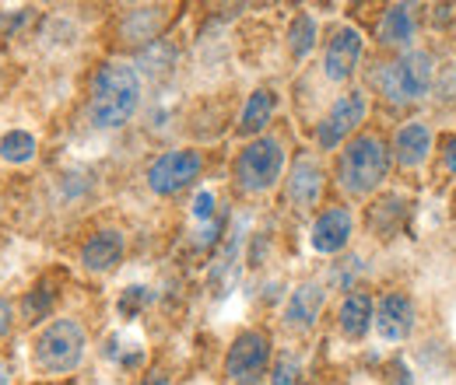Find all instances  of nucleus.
Listing matches in <instances>:
<instances>
[{
	"instance_id": "0eeeda50",
	"label": "nucleus",
	"mask_w": 456,
	"mask_h": 385,
	"mask_svg": "<svg viewBox=\"0 0 456 385\" xmlns=\"http://www.w3.org/2000/svg\"><path fill=\"white\" fill-rule=\"evenodd\" d=\"M369 119V95L362 88H351L334 99L327 116L316 123V148L320 151H338L354 133H362V123Z\"/></svg>"
},
{
	"instance_id": "aec40b11",
	"label": "nucleus",
	"mask_w": 456,
	"mask_h": 385,
	"mask_svg": "<svg viewBox=\"0 0 456 385\" xmlns=\"http://www.w3.org/2000/svg\"><path fill=\"white\" fill-rule=\"evenodd\" d=\"M407 218V200L400 193H387L369 207V231L376 238H394Z\"/></svg>"
},
{
	"instance_id": "9b49d317",
	"label": "nucleus",
	"mask_w": 456,
	"mask_h": 385,
	"mask_svg": "<svg viewBox=\"0 0 456 385\" xmlns=\"http://www.w3.org/2000/svg\"><path fill=\"white\" fill-rule=\"evenodd\" d=\"M351 235H354V214L351 207L334 204L327 211H320L313 228H309V245L320 253V256H338L351 245Z\"/></svg>"
},
{
	"instance_id": "a878e982",
	"label": "nucleus",
	"mask_w": 456,
	"mask_h": 385,
	"mask_svg": "<svg viewBox=\"0 0 456 385\" xmlns=\"http://www.w3.org/2000/svg\"><path fill=\"white\" fill-rule=\"evenodd\" d=\"M148 301H151V291H148V287H141V284H137V287H126L123 298H119V316H123V319H134Z\"/></svg>"
},
{
	"instance_id": "f3484780",
	"label": "nucleus",
	"mask_w": 456,
	"mask_h": 385,
	"mask_svg": "<svg viewBox=\"0 0 456 385\" xmlns=\"http://www.w3.org/2000/svg\"><path fill=\"white\" fill-rule=\"evenodd\" d=\"M166 18H169V7H130L126 14H123V21H119V39L126 43V46H151V43H159L162 39V25H166Z\"/></svg>"
},
{
	"instance_id": "a211bd4d",
	"label": "nucleus",
	"mask_w": 456,
	"mask_h": 385,
	"mask_svg": "<svg viewBox=\"0 0 456 385\" xmlns=\"http://www.w3.org/2000/svg\"><path fill=\"white\" fill-rule=\"evenodd\" d=\"M372 319H376V301H372V294L369 291H362V287H354V291H347L341 301V309H338V330L347 336V340H365L369 330H372Z\"/></svg>"
},
{
	"instance_id": "c85d7f7f",
	"label": "nucleus",
	"mask_w": 456,
	"mask_h": 385,
	"mask_svg": "<svg viewBox=\"0 0 456 385\" xmlns=\"http://www.w3.org/2000/svg\"><path fill=\"white\" fill-rule=\"evenodd\" d=\"M11 326H14V305H11V298L0 294V340L11 333Z\"/></svg>"
},
{
	"instance_id": "6e6552de",
	"label": "nucleus",
	"mask_w": 456,
	"mask_h": 385,
	"mask_svg": "<svg viewBox=\"0 0 456 385\" xmlns=\"http://www.w3.org/2000/svg\"><path fill=\"white\" fill-rule=\"evenodd\" d=\"M204 172V155L197 148H172L162 151L148 172H144V182L155 197H175L183 189H190Z\"/></svg>"
},
{
	"instance_id": "bb28decb",
	"label": "nucleus",
	"mask_w": 456,
	"mask_h": 385,
	"mask_svg": "<svg viewBox=\"0 0 456 385\" xmlns=\"http://www.w3.org/2000/svg\"><path fill=\"white\" fill-rule=\"evenodd\" d=\"M193 218L215 221V193H211V189H200V193H197V200H193Z\"/></svg>"
},
{
	"instance_id": "dca6fc26",
	"label": "nucleus",
	"mask_w": 456,
	"mask_h": 385,
	"mask_svg": "<svg viewBox=\"0 0 456 385\" xmlns=\"http://www.w3.org/2000/svg\"><path fill=\"white\" fill-rule=\"evenodd\" d=\"M390 151H394V162L400 168H407V172L421 168L428 162V155H432V126L425 119H407L394 133Z\"/></svg>"
},
{
	"instance_id": "c756f323",
	"label": "nucleus",
	"mask_w": 456,
	"mask_h": 385,
	"mask_svg": "<svg viewBox=\"0 0 456 385\" xmlns=\"http://www.w3.org/2000/svg\"><path fill=\"white\" fill-rule=\"evenodd\" d=\"M172 379H169V372L166 368H151V372H144L141 375V382L137 385H169Z\"/></svg>"
},
{
	"instance_id": "b1692460",
	"label": "nucleus",
	"mask_w": 456,
	"mask_h": 385,
	"mask_svg": "<svg viewBox=\"0 0 456 385\" xmlns=\"http://www.w3.org/2000/svg\"><path fill=\"white\" fill-rule=\"evenodd\" d=\"M0 155H4L7 162H14V165H25V162L36 155V137H32L28 130H11V133H4V140H0Z\"/></svg>"
},
{
	"instance_id": "39448f33",
	"label": "nucleus",
	"mask_w": 456,
	"mask_h": 385,
	"mask_svg": "<svg viewBox=\"0 0 456 385\" xmlns=\"http://www.w3.org/2000/svg\"><path fill=\"white\" fill-rule=\"evenodd\" d=\"M88 354V333L77 319L63 316L46 323L32 340V361L43 375H74Z\"/></svg>"
},
{
	"instance_id": "4468645a",
	"label": "nucleus",
	"mask_w": 456,
	"mask_h": 385,
	"mask_svg": "<svg viewBox=\"0 0 456 385\" xmlns=\"http://www.w3.org/2000/svg\"><path fill=\"white\" fill-rule=\"evenodd\" d=\"M327 305V284L323 280H302L285 301L281 323L291 333H309L320 323V312Z\"/></svg>"
},
{
	"instance_id": "412c9836",
	"label": "nucleus",
	"mask_w": 456,
	"mask_h": 385,
	"mask_svg": "<svg viewBox=\"0 0 456 385\" xmlns=\"http://www.w3.org/2000/svg\"><path fill=\"white\" fill-rule=\"evenodd\" d=\"M53 305H57V291H53V284H50V280H39V284H32V287L21 294L18 319H21L25 326H39L43 319H50Z\"/></svg>"
},
{
	"instance_id": "5701e85b",
	"label": "nucleus",
	"mask_w": 456,
	"mask_h": 385,
	"mask_svg": "<svg viewBox=\"0 0 456 385\" xmlns=\"http://www.w3.org/2000/svg\"><path fill=\"white\" fill-rule=\"evenodd\" d=\"M172 56L175 53H172V46L166 43V39L151 43L144 53L137 56V63H134V67H137V74H141V81H144V77H159V74H166V70H169V63H172Z\"/></svg>"
},
{
	"instance_id": "20e7f679",
	"label": "nucleus",
	"mask_w": 456,
	"mask_h": 385,
	"mask_svg": "<svg viewBox=\"0 0 456 385\" xmlns=\"http://www.w3.org/2000/svg\"><path fill=\"white\" fill-rule=\"evenodd\" d=\"M285 165H288V151L281 137L264 133L256 140H246L242 151L232 162L235 189L246 193V197H264V193H271L281 182Z\"/></svg>"
},
{
	"instance_id": "1a4fd4ad",
	"label": "nucleus",
	"mask_w": 456,
	"mask_h": 385,
	"mask_svg": "<svg viewBox=\"0 0 456 385\" xmlns=\"http://www.w3.org/2000/svg\"><path fill=\"white\" fill-rule=\"evenodd\" d=\"M362 56H365V36L354 25H338L323 46V77L334 84L351 81Z\"/></svg>"
},
{
	"instance_id": "6ab92c4d",
	"label": "nucleus",
	"mask_w": 456,
	"mask_h": 385,
	"mask_svg": "<svg viewBox=\"0 0 456 385\" xmlns=\"http://www.w3.org/2000/svg\"><path fill=\"white\" fill-rule=\"evenodd\" d=\"M274 109H278V92H274V88H256V92H249L246 106L239 112L235 133H239V137H249V140L264 137V130H267L271 119H274Z\"/></svg>"
},
{
	"instance_id": "7c9ffc66",
	"label": "nucleus",
	"mask_w": 456,
	"mask_h": 385,
	"mask_svg": "<svg viewBox=\"0 0 456 385\" xmlns=\"http://www.w3.org/2000/svg\"><path fill=\"white\" fill-rule=\"evenodd\" d=\"M0 385H11V365L0 357Z\"/></svg>"
},
{
	"instance_id": "cd10ccee",
	"label": "nucleus",
	"mask_w": 456,
	"mask_h": 385,
	"mask_svg": "<svg viewBox=\"0 0 456 385\" xmlns=\"http://www.w3.org/2000/svg\"><path fill=\"white\" fill-rule=\"evenodd\" d=\"M443 168L456 179V133L443 137Z\"/></svg>"
},
{
	"instance_id": "f8f14e48",
	"label": "nucleus",
	"mask_w": 456,
	"mask_h": 385,
	"mask_svg": "<svg viewBox=\"0 0 456 385\" xmlns=\"http://www.w3.org/2000/svg\"><path fill=\"white\" fill-rule=\"evenodd\" d=\"M376 333L390 343L407 340L414 326H418V305L407 291H387L379 301H376V319H372Z\"/></svg>"
},
{
	"instance_id": "2eb2a0df",
	"label": "nucleus",
	"mask_w": 456,
	"mask_h": 385,
	"mask_svg": "<svg viewBox=\"0 0 456 385\" xmlns=\"http://www.w3.org/2000/svg\"><path fill=\"white\" fill-rule=\"evenodd\" d=\"M418 7L414 4H390L383 7L379 21H376V43L383 50H394V53H407L414 50V39H418Z\"/></svg>"
},
{
	"instance_id": "4be33fe9",
	"label": "nucleus",
	"mask_w": 456,
	"mask_h": 385,
	"mask_svg": "<svg viewBox=\"0 0 456 385\" xmlns=\"http://www.w3.org/2000/svg\"><path fill=\"white\" fill-rule=\"evenodd\" d=\"M316 39H320V28H316V18L313 14H295L291 25H288V53L291 60H305V56L316 50Z\"/></svg>"
},
{
	"instance_id": "393cba45",
	"label": "nucleus",
	"mask_w": 456,
	"mask_h": 385,
	"mask_svg": "<svg viewBox=\"0 0 456 385\" xmlns=\"http://www.w3.org/2000/svg\"><path fill=\"white\" fill-rule=\"evenodd\" d=\"M271 385H302V361H298V354H281L274 361Z\"/></svg>"
},
{
	"instance_id": "f03ea898",
	"label": "nucleus",
	"mask_w": 456,
	"mask_h": 385,
	"mask_svg": "<svg viewBox=\"0 0 456 385\" xmlns=\"http://www.w3.org/2000/svg\"><path fill=\"white\" fill-rule=\"evenodd\" d=\"M390 168H394L390 144L379 133L362 130V133H354L341 148L334 179H338V189H341L344 197L365 200V197L383 189V182L390 179Z\"/></svg>"
},
{
	"instance_id": "7ed1b4c3",
	"label": "nucleus",
	"mask_w": 456,
	"mask_h": 385,
	"mask_svg": "<svg viewBox=\"0 0 456 385\" xmlns=\"http://www.w3.org/2000/svg\"><path fill=\"white\" fill-rule=\"evenodd\" d=\"M376 95L390 106H414L432 95L436 84V56L428 50H407L394 53L390 60H379L369 74Z\"/></svg>"
},
{
	"instance_id": "ddd939ff",
	"label": "nucleus",
	"mask_w": 456,
	"mask_h": 385,
	"mask_svg": "<svg viewBox=\"0 0 456 385\" xmlns=\"http://www.w3.org/2000/svg\"><path fill=\"white\" fill-rule=\"evenodd\" d=\"M123 256H126V235L119 228H99V231H92L81 242V253H77L81 267L88 274H99V277L113 274L116 267L123 263Z\"/></svg>"
},
{
	"instance_id": "423d86ee",
	"label": "nucleus",
	"mask_w": 456,
	"mask_h": 385,
	"mask_svg": "<svg viewBox=\"0 0 456 385\" xmlns=\"http://www.w3.org/2000/svg\"><path fill=\"white\" fill-rule=\"evenodd\" d=\"M271 336L264 330H242L225 354V379L232 385H260L271 375Z\"/></svg>"
},
{
	"instance_id": "f257e3e1",
	"label": "nucleus",
	"mask_w": 456,
	"mask_h": 385,
	"mask_svg": "<svg viewBox=\"0 0 456 385\" xmlns=\"http://www.w3.org/2000/svg\"><path fill=\"white\" fill-rule=\"evenodd\" d=\"M144 99V81L134 63L126 60H106L92 74L88 84V123L95 130H123Z\"/></svg>"
},
{
	"instance_id": "9d476101",
	"label": "nucleus",
	"mask_w": 456,
	"mask_h": 385,
	"mask_svg": "<svg viewBox=\"0 0 456 385\" xmlns=\"http://www.w3.org/2000/svg\"><path fill=\"white\" fill-rule=\"evenodd\" d=\"M323 189H327V172H323V165L313 155H298L291 162V168H288L285 200L298 214H309L313 207H320Z\"/></svg>"
}]
</instances>
